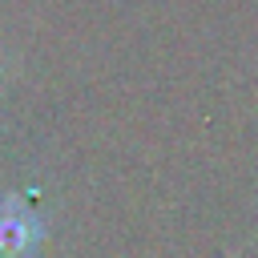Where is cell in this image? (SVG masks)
<instances>
[{"instance_id":"obj_1","label":"cell","mask_w":258,"mask_h":258,"mask_svg":"<svg viewBox=\"0 0 258 258\" xmlns=\"http://www.w3.org/2000/svg\"><path fill=\"white\" fill-rule=\"evenodd\" d=\"M40 246V222L24 214L16 198L0 202V258H32Z\"/></svg>"}]
</instances>
